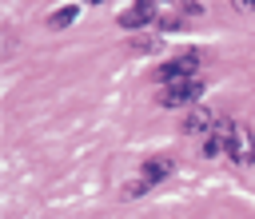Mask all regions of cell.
Segmentation results:
<instances>
[{
    "instance_id": "6da1fadb",
    "label": "cell",
    "mask_w": 255,
    "mask_h": 219,
    "mask_svg": "<svg viewBox=\"0 0 255 219\" xmlns=\"http://www.w3.org/2000/svg\"><path fill=\"white\" fill-rule=\"evenodd\" d=\"M199 96H203V84L199 80H175V84H163L159 104L163 108H195Z\"/></svg>"
},
{
    "instance_id": "7a4b0ae2",
    "label": "cell",
    "mask_w": 255,
    "mask_h": 219,
    "mask_svg": "<svg viewBox=\"0 0 255 219\" xmlns=\"http://www.w3.org/2000/svg\"><path fill=\"white\" fill-rule=\"evenodd\" d=\"M227 155H231V163H239V167L255 163V139H251L247 123H235V119H231V139H227Z\"/></svg>"
},
{
    "instance_id": "3957f363",
    "label": "cell",
    "mask_w": 255,
    "mask_h": 219,
    "mask_svg": "<svg viewBox=\"0 0 255 219\" xmlns=\"http://www.w3.org/2000/svg\"><path fill=\"white\" fill-rule=\"evenodd\" d=\"M151 24H159V4H151V0H135L131 8L120 12V28H128V32L151 28Z\"/></svg>"
},
{
    "instance_id": "277c9868",
    "label": "cell",
    "mask_w": 255,
    "mask_h": 219,
    "mask_svg": "<svg viewBox=\"0 0 255 219\" xmlns=\"http://www.w3.org/2000/svg\"><path fill=\"white\" fill-rule=\"evenodd\" d=\"M199 72V52H179L175 60L159 64V80L163 84H175V80H195Z\"/></svg>"
},
{
    "instance_id": "5b68a950",
    "label": "cell",
    "mask_w": 255,
    "mask_h": 219,
    "mask_svg": "<svg viewBox=\"0 0 255 219\" xmlns=\"http://www.w3.org/2000/svg\"><path fill=\"white\" fill-rule=\"evenodd\" d=\"M227 139H231V119H219V123L207 131V139H203V155H207V159L227 155Z\"/></svg>"
},
{
    "instance_id": "8992f818",
    "label": "cell",
    "mask_w": 255,
    "mask_h": 219,
    "mask_svg": "<svg viewBox=\"0 0 255 219\" xmlns=\"http://www.w3.org/2000/svg\"><path fill=\"white\" fill-rule=\"evenodd\" d=\"M215 123H219V119H215L207 108H199V104H195V108H187V115H183V123H179V127H183L187 135H199V131H211Z\"/></svg>"
},
{
    "instance_id": "52a82bcc",
    "label": "cell",
    "mask_w": 255,
    "mask_h": 219,
    "mask_svg": "<svg viewBox=\"0 0 255 219\" xmlns=\"http://www.w3.org/2000/svg\"><path fill=\"white\" fill-rule=\"evenodd\" d=\"M171 171H175V163H171L167 155H151V159H143V171H139V175H143V179L155 187V183H163Z\"/></svg>"
},
{
    "instance_id": "ba28073f",
    "label": "cell",
    "mask_w": 255,
    "mask_h": 219,
    "mask_svg": "<svg viewBox=\"0 0 255 219\" xmlns=\"http://www.w3.org/2000/svg\"><path fill=\"white\" fill-rule=\"evenodd\" d=\"M72 20H76V4H64V8H56L48 16V28H68Z\"/></svg>"
},
{
    "instance_id": "9c48e42d",
    "label": "cell",
    "mask_w": 255,
    "mask_h": 219,
    "mask_svg": "<svg viewBox=\"0 0 255 219\" xmlns=\"http://www.w3.org/2000/svg\"><path fill=\"white\" fill-rule=\"evenodd\" d=\"M147 187H151V183H147V179L139 175V179H131V183H124V195H131V199H135V195H143Z\"/></svg>"
},
{
    "instance_id": "30bf717a",
    "label": "cell",
    "mask_w": 255,
    "mask_h": 219,
    "mask_svg": "<svg viewBox=\"0 0 255 219\" xmlns=\"http://www.w3.org/2000/svg\"><path fill=\"white\" fill-rule=\"evenodd\" d=\"M131 48H135V52H155V48H159V40H151V36H139V40H131Z\"/></svg>"
},
{
    "instance_id": "8fae6325",
    "label": "cell",
    "mask_w": 255,
    "mask_h": 219,
    "mask_svg": "<svg viewBox=\"0 0 255 219\" xmlns=\"http://www.w3.org/2000/svg\"><path fill=\"white\" fill-rule=\"evenodd\" d=\"M235 8L239 12H255V0H235Z\"/></svg>"
},
{
    "instance_id": "7c38bea8",
    "label": "cell",
    "mask_w": 255,
    "mask_h": 219,
    "mask_svg": "<svg viewBox=\"0 0 255 219\" xmlns=\"http://www.w3.org/2000/svg\"><path fill=\"white\" fill-rule=\"evenodd\" d=\"M88 4H104V0H88Z\"/></svg>"
},
{
    "instance_id": "4fadbf2b",
    "label": "cell",
    "mask_w": 255,
    "mask_h": 219,
    "mask_svg": "<svg viewBox=\"0 0 255 219\" xmlns=\"http://www.w3.org/2000/svg\"><path fill=\"white\" fill-rule=\"evenodd\" d=\"M151 4H159V0H151Z\"/></svg>"
}]
</instances>
